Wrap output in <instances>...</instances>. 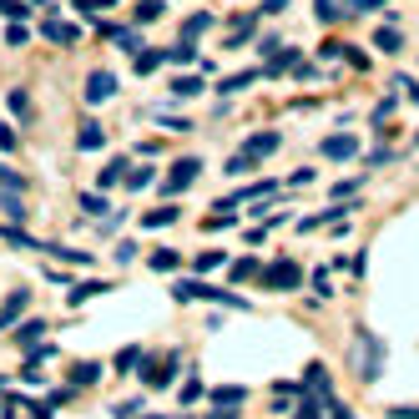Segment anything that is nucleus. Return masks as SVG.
Masks as SVG:
<instances>
[{
    "label": "nucleus",
    "instance_id": "7ed1b4c3",
    "mask_svg": "<svg viewBox=\"0 0 419 419\" xmlns=\"http://www.w3.org/2000/svg\"><path fill=\"white\" fill-rule=\"evenodd\" d=\"M197 177H202V162H197V157H177V162H172V172H167V192L177 197L182 187H192Z\"/></svg>",
    "mask_w": 419,
    "mask_h": 419
},
{
    "label": "nucleus",
    "instance_id": "412c9836",
    "mask_svg": "<svg viewBox=\"0 0 419 419\" xmlns=\"http://www.w3.org/2000/svg\"><path fill=\"white\" fill-rule=\"evenodd\" d=\"M142 364V348H122V353H116V374H132Z\"/></svg>",
    "mask_w": 419,
    "mask_h": 419
},
{
    "label": "nucleus",
    "instance_id": "c9c22d12",
    "mask_svg": "<svg viewBox=\"0 0 419 419\" xmlns=\"http://www.w3.org/2000/svg\"><path fill=\"white\" fill-rule=\"evenodd\" d=\"M81 207H86L91 217H106V197H96V192H91V197H81Z\"/></svg>",
    "mask_w": 419,
    "mask_h": 419
},
{
    "label": "nucleus",
    "instance_id": "37998d69",
    "mask_svg": "<svg viewBox=\"0 0 419 419\" xmlns=\"http://www.w3.org/2000/svg\"><path fill=\"white\" fill-rule=\"evenodd\" d=\"M207 419H237V409H227V404H222V409H212Z\"/></svg>",
    "mask_w": 419,
    "mask_h": 419
},
{
    "label": "nucleus",
    "instance_id": "ddd939ff",
    "mask_svg": "<svg viewBox=\"0 0 419 419\" xmlns=\"http://www.w3.org/2000/svg\"><path fill=\"white\" fill-rule=\"evenodd\" d=\"M304 389H314V394H324V399L333 394V389H329V374H324V364H309V374H304Z\"/></svg>",
    "mask_w": 419,
    "mask_h": 419
},
{
    "label": "nucleus",
    "instance_id": "9d476101",
    "mask_svg": "<svg viewBox=\"0 0 419 419\" xmlns=\"http://www.w3.org/2000/svg\"><path fill=\"white\" fill-rule=\"evenodd\" d=\"M177 217H182V207H172V202H167V207H152V212H142V227H172Z\"/></svg>",
    "mask_w": 419,
    "mask_h": 419
},
{
    "label": "nucleus",
    "instance_id": "cd10ccee",
    "mask_svg": "<svg viewBox=\"0 0 419 419\" xmlns=\"http://www.w3.org/2000/svg\"><path fill=\"white\" fill-rule=\"evenodd\" d=\"M197 91H202L197 76H177V81H172V96H197Z\"/></svg>",
    "mask_w": 419,
    "mask_h": 419
},
{
    "label": "nucleus",
    "instance_id": "72a5a7b5",
    "mask_svg": "<svg viewBox=\"0 0 419 419\" xmlns=\"http://www.w3.org/2000/svg\"><path fill=\"white\" fill-rule=\"evenodd\" d=\"M162 16V0H142V6H137V21H157Z\"/></svg>",
    "mask_w": 419,
    "mask_h": 419
},
{
    "label": "nucleus",
    "instance_id": "4468645a",
    "mask_svg": "<svg viewBox=\"0 0 419 419\" xmlns=\"http://www.w3.org/2000/svg\"><path fill=\"white\" fill-rule=\"evenodd\" d=\"M96 182H101V187H116V182H127V162H122V157H116V162H106Z\"/></svg>",
    "mask_w": 419,
    "mask_h": 419
},
{
    "label": "nucleus",
    "instance_id": "f03ea898",
    "mask_svg": "<svg viewBox=\"0 0 419 419\" xmlns=\"http://www.w3.org/2000/svg\"><path fill=\"white\" fill-rule=\"evenodd\" d=\"M172 293L182 298V304H187V298H207V304H227V309H248V304H243V298H237V293H227V288H212V283H202V278H182V283H177Z\"/></svg>",
    "mask_w": 419,
    "mask_h": 419
},
{
    "label": "nucleus",
    "instance_id": "473e14b6",
    "mask_svg": "<svg viewBox=\"0 0 419 419\" xmlns=\"http://www.w3.org/2000/svg\"><path fill=\"white\" fill-rule=\"evenodd\" d=\"M11 111H16V116H26V122H31V96H26V91H11Z\"/></svg>",
    "mask_w": 419,
    "mask_h": 419
},
{
    "label": "nucleus",
    "instance_id": "7c9ffc66",
    "mask_svg": "<svg viewBox=\"0 0 419 419\" xmlns=\"http://www.w3.org/2000/svg\"><path fill=\"white\" fill-rule=\"evenodd\" d=\"M253 273H258V263H253V258H243V263H232V283H248Z\"/></svg>",
    "mask_w": 419,
    "mask_h": 419
},
{
    "label": "nucleus",
    "instance_id": "a19ab883",
    "mask_svg": "<svg viewBox=\"0 0 419 419\" xmlns=\"http://www.w3.org/2000/svg\"><path fill=\"white\" fill-rule=\"evenodd\" d=\"M394 419H419V404H399V409H389Z\"/></svg>",
    "mask_w": 419,
    "mask_h": 419
},
{
    "label": "nucleus",
    "instance_id": "20e7f679",
    "mask_svg": "<svg viewBox=\"0 0 419 419\" xmlns=\"http://www.w3.org/2000/svg\"><path fill=\"white\" fill-rule=\"evenodd\" d=\"M298 278H304V273H298V263L278 258V263L263 273V288H273V293H288V288H298Z\"/></svg>",
    "mask_w": 419,
    "mask_h": 419
},
{
    "label": "nucleus",
    "instance_id": "2f4dec72",
    "mask_svg": "<svg viewBox=\"0 0 419 419\" xmlns=\"http://www.w3.org/2000/svg\"><path fill=\"white\" fill-rule=\"evenodd\" d=\"M0 182H6L11 192H21V187H26V177H21V172H11L6 162H0Z\"/></svg>",
    "mask_w": 419,
    "mask_h": 419
},
{
    "label": "nucleus",
    "instance_id": "f704fd0d",
    "mask_svg": "<svg viewBox=\"0 0 419 419\" xmlns=\"http://www.w3.org/2000/svg\"><path fill=\"white\" fill-rule=\"evenodd\" d=\"M212 399H217V404H243V399H248V389H217Z\"/></svg>",
    "mask_w": 419,
    "mask_h": 419
},
{
    "label": "nucleus",
    "instance_id": "c03bdc74",
    "mask_svg": "<svg viewBox=\"0 0 419 419\" xmlns=\"http://www.w3.org/2000/svg\"><path fill=\"white\" fill-rule=\"evenodd\" d=\"M147 419H157V414H147Z\"/></svg>",
    "mask_w": 419,
    "mask_h": 419
},
{
    "label": "nucleus",
    "instance_id": "f8f14e48",
    "mask_svg": "<svg viewBox=\"0 0 419 419\" xmlns=\"http://www.w3.org/2000/svg\"><path fill=\"white\" fill-rule=\"evenodd\" d=\"M278 132H258V137H248V157H268V152H278Z\"/></svg>",
    "mask_w": 419,
    "mask_h": 419
},
{
    "label": "nucleus",
    "instance_id": "ea45409f",
    "mask_svg": "<svg viewBox=\"0 0 419 419\" xmlns=\"http://www.w3.org/2000/svg\"><path fill=\"white\" fill-rule=\"evenodd\" d=\"M338 16H343V11L333 6V0H319V21H338Z\"/></svg>",
    "mask_w": 419,
    "mask_h": 419
},
{
    "label": "nucleus",
    "instance_id": "e433bc0d",
    "mask_svg": "<svg viewBox=\"0 0 419 419\" xmlns=\"http://www.w3.org/2000/svg\"><path fill=\"white\" fill-rule=\"evenodd\" d=\"M222 258H227V253H222V248H207V253H202V258H197V268H202V273H207V268H217V263H222Z\"/></svg>",
    "mask_w": 419,
    "mask_h": 419
},
{
    "label": "nucleus",
    "instance_id": "6e6552de",
    "mask_svg": "<svg viewBox=\"0 0 419 419\" xmlns=\"http://www.w3.org/2000/svg\"><path fill=\"white\" fill-rule=\"evenodd\" d=\"M324 157H333V162H348V157H358V142L338 132V137H329V142H324Z\"/></svg>",
    "mask_w": 419,
    "mask_h": 419
},
{
    "label": "nucleus",
    "instance_id": "4c0bfd02",
    "mask_svg": "<svg viewBox=\"0 0 419 419\" xmlns=\"http://www.w3.org/2000/svg\"><path fill=\"white\" fill-rule=\"evenodd\" d=\"M137 409H142V399H127V404H116L111 414H116V419H137Z\"/></svg>",
    "mask_w": 419,
    "mask_h": 419
},
{
    "label": "nucleus",
    "instance_id": "aec40b11",
    "mask_svg": "<svg viewBox=\"0 0 419 419\" xmlns=\"http://www.w3.org/2000/svg\"><path fill=\"white\" fill-rule=\"evenodd\" d=\"M343 212H348V207H324L319 217H304V222H298V227H304V232H309V227H324V222H338Z\"/></svg>",
    "mask_w": 419,
    "mask_h": 419
},
{
    "label": "nucleus",
    "instance_id": "423d86ee",
    "mask_svg": "<svg viewBox=\"0 0 419 419\" xmlns=\"http://www.w3.org/2000/svg\"><path fill=\"white\" fill-rule=\"evenodd\" d=\"M26 304H31V288H16V293L6 298V304H0V333H6V329H16V319L26 314Z\"/></svg>",
    "mask_w": 419,
    "mask_h": 419
},
{
    "label": "nucleus",
    "instance_id": "b1692460",
    "mask_svg": "<svg viewBox=\"0 0 419 419\" xmlns=\"http://www.w3.org/2000/svg\"><path fill=\"white\" fill-rule=\"evenodd\" d=\"M207 26H212V16H202V11H197V16H192V21L182 26V41H197V36H202Z\"/></svg>",
    "mask_w": 419,
    "mask_h": 419
},
{
    "label": "nucleus",
    "instance_id": "c85d7f7f",
    "mask_svg": "<svg viewBox=\"0 0 419 419\" xmlns=\"http://www.w3.org/2000/svg\"><path fill=\"white\" fill-rule=\"evenodd\" d=\"M374 46H379L384 56H394V51H399V31H389V26H384V31L374 36Z\"/></svg>",
    "mask_w": 419,
    "mask_h": 419
},
{
    "label": "nucleus",
    "instance_id": "f3484780",
    "mask_svg": "<svg viewBox=\"0 0 419 419\" xmlns=\"http://www.w3.org/2000/svg\"><path fill=\"white\" fill-rule=\"evenodd\" d=\"M162 56H167V61H177V66H192V61H197V46L182 41V46H172V51H162Z\"/></svg>",
    "mask_w": 419,
    "mask_h": 419
},
{
    "label": "nucleus",
    "instance_id": "4be33fe9",
    "mask_svg": "<svg viewBox=\"0 0 419 419\" xmlns=\"http://www.w3.org/2000/svg\"><path fill=\"white\" fill-rule=\"evenodd\" d=\"M0 207H6V217H11V222H21V217L31 212V207H26V202H21L16 192H6V197H0Z\"/></svg>",
    "mask_w": 419,
    "mask_h": 419
},
{
    "label": "nucleus",
    "instance_id": "a211bd4d",
    "mask_svg": "<svg viewBox=\"0 0 419 419\" xmlns=\"http://www.w3.org/2000/svg\"><path fill=\"white\" fill-rule=\"evenodd\" d=\"M177 263H182V253H177V248H157V253H152V268H157V273H172Z\"/></svg>",
    "mask_w": 419,
    "mask_h": 419
},
{
    "label": "nucleus",
    "instance_id": "bb28decb",
    "mask_svg": "<svg viewBox=\"0 0 419 419\" xmlns=\"http://www.w3.org/2000/svg\"><path fill=\"white\" fill-rule=\"evenodd\" d=\"M253 86V71H237V76H227L222 81V96H232V91H248Z\"/></svg>",
    "mask_w": 419,
    "mask_h": 419
},
{
    "label": "nucleus",
    "instance_id": "58836bf2",
    "mask_svg": "<svg viewBox=\"0 0 419 419\" xmlns=\"http://www.w3.org/2000/svg\"><path fill=\"white\" fill-rule=\"evenodd\" d=\"M6 41H11V46H26V41H31V31H26V26H21V21H16V26H11V31H6Z\"/></svg>",
    "mask_w": 419,
    "mask_h": 419
},
{
    "label": "nucleus",
    "instance_id": "c756f323",
    "mask_svg": "<svg viewBox=\"0 0 419 419\" xmlns=\"http://www.w3.org/2000/svg\"><path fill=\"white\" fill-rule=\"evenodd\" d=\"M147 182H152V167H137V172H127V187H132V192H142Z\"/></svg>",
    "mask_w": 419,
    "mask_h": 419
},
{
    "label": "nucleus",
    "instance_id": "39448f33",
    "mask_svg": "<svg viewBox=\"0 0 419 419\" xmlns=\"http://www.w3.org/2000/svg\"><path fill=\"white\" fill-rule=\"evenodd\" d=\"M111 96H116V76H111V71H91V76H86V101L101 106V101H111Z\"/></svg>",
    "mask_w": 419,
    "mask_h": 419
},
{
    "label": "nucleus",
    "instance_id": "79ce46f5",
    "mask_svg": "<svg viewBox=\"0 0 419 419\" xmlns=\"http://www.w3.org/2000/svg\"><path fill=\"white\" fill-rule=\"evenodd\" d=\"M263 11H268V16H278V11H288V0H263Z\"/></svg>",
    "mask_w": 419,
    "mask_h": 419
},
{
    "label": "nucleus",
    "instance_id": "2eb2a0df",
    "mask_svg": "<svg viewBox=\"0 0 419 419\" xmlns=\"http://www.w3.org/2000/svg\"><path fill=\"white\" fill-rule=\"evenodd\" d=\"M96 293H106V283H101V278H91V283H76V288L66 293V304H86V298H96Z\"/></svg>",
    "mask_w": 419,
    "mask_h": 419
},
{
    "label": "nucleus",
    "instance_id": "dca6fc26",
    "mask_svg": "<svg viewBox=\"0 0 419 419\" xmlns=\"http://www.w3.org/2000/svg\"><path fill=\"white\" fill-rule=\"evenodd\" d=\"M172 379H177V353L167 358V364H162V369H152V374H147V384H152V389H167Z\"/></svg>",
    "mask_w": 419,
    "mask_h": 419
},
{
    "label": "nucleus",
    "instance_id": "9b49d317",
    "mask_svg": "<svg viewBox=\"0 0 419 419\" xmlns=\"http://www.w3.org/2000/svg\"><path fill=\"white\" fill-rule=\"evenodd\" d=\"M106 142V132H101V122H81V132H76V147L81 152H96Z\"/></svg>",
    "mask_w": 419,
    "mask_h": 419
},
{
    "label": "nucleus",
    "instance_id": "6ab92c4d",
    "mask_svg": "<svg viewBox=\"0 0 419 419\" xmlns=\"http://www.w3.org/2000/svg\"><path fill=\"white\" fill-rule=\"evenodd\" d=\"M0 237H6V243H16V248H41V237L21 232V227H0Z\"/></svg>",
    "mask_w": 419,
    "mask_h": 419
},
{
    "label": "nucleus",
    "instance_id": "a878e982",
    "mask_svg": "<svg viewBox=\"0 0 419 419\" xmlns=\"http://www.w3.org/2000/svg\"><path fill=\"white\" fill-rule=\"evenodd\" d=\"M162 61H167L162 51H137V71H142V76H147V71H157Z\"/></svg>",
    "mask_w": 419,
    "mask_h": 419
},
{
    "label": "nucleus",
    "instance_id": "f257e3e1",
    "mask_svg": "<svg viewBox=\"0 0 419 419\" xmlns=\"http://www.w3.org/2000/svg\"><path fill=\"white\" fill-rule=\"evenodd\" d=\"M384 358H389V348H384V338L374 329H353V338H348V369H353V379H364V384L379 379Z\"/></svg>",
    "mask_w": 419,
    "mask_h": 419
},
{
    "label": "nucleus",
    "instance_id": "393cba45",
    "mask_svg": "<svg viewBox=\"0 0 419 419\" xmlns=\"http://www.w3.org/2000/svg\"><path fill=\"white\" fill-rule=\"evenodd\" d=\"M101 379V364H76L71 369V384H96Z\"/></svg>",
    "mask_w": 419,
    "mask_h": 419
},
{
    "label": "nucleus",
    "instance_id": "1a4fd4ad",
    "mask_svg": "<svg viewBox=\"0 0 419 419\" xmlns=\"http://www.w3.org/2000/svg\"><path fill=\"white\" fill-rule=\"evenodd\" d=\"M46 338V319H26V324H16V343L21 348H36Z\"/></svg>",
    "mask_w": 419,
    "mask_h": 419
},
{
    "label": "nucleus",
    "instance_id": "0eeeda50",
    "mask_svg": "<svg viewBox=\"0 0 419 419\" xmlns=\"http://www.w3.org/2000/svg\"><path fill=\"white\" fill-rule=\"evenodd\" d=\"M46 41H56V46H76V41H81V26H71V21H46Z\"/></svg>",
    "mask_w": 419,
    "mask_h": 419
},
{
    "label": "nucleus",
    "instance_id": "5701e85b",
    "mask_svg": "<svg viewBox=\"0 0 419 419\" xmlns=\"http://www.w3.org/2000/svg\"><path fill=\"white\" fill-rule=\"evenodd\" d=\"M177 399H182V404H197V399H202V379H197V374H187V384L177 389Z\"/></svg>",
    "mask_w": 419,
    "mask_h": 419
}]
</instances>
